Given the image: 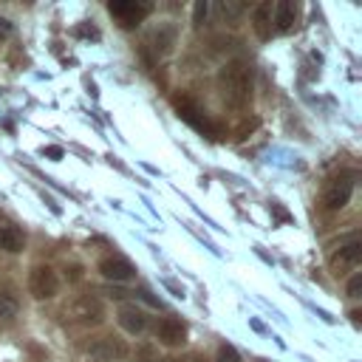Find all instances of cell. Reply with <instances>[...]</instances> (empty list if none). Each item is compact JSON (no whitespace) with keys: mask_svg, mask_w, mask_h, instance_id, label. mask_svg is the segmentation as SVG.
Returning a JSON list of instances; mask_svg holds the SVG:
<instances>
[{"mask_svg":"<svg viewBox=\"0 0 362 362\" xmlns=\"http://www.w3.org/2000/svg\"><path fill=\"white\" fill-rule=\"evenodd\" d=\"M218 93L226 107L240 110L252 102V68L243 59H232L218 74Z\"/></svg>","mask_w":362,"mask_h":362,"instance_id":"6da1fadb","label":"cell"},{"mask_svg":"<svg viewBox=\"0 0 362 362\" xmlns=\"http://www.w3.org/2000/svg\"><path fill=\"white\" fill-rule=\"evenodd\" d=\"M354 181H356V173H351V170L334 175L322 189V206L325 209H342L354 195Z\"/></svg>","mask_w":362,"mask_h":362,"instance_id":"7a4b0ae2","label":"cell"},{"mask_svg":"<svg viewBox=\"0 0 362 362\" xmlns=\"http://www.w3.org/2000/svg\"><path fill=\"white\" fill-rule=\"evenodd\" d=\"M173 107L178 110V116H181L187 124H192L195 130H204L206 136H215V124H212L209 116L201 110V105H198L195 99H189L187 93H175V96H173Z\"/></svg>","mask_w":362,"mask_h":362,"instance_id":"3957f363","label":"cell"},{"mask_svg":"<svg viewBox=\"0 0 362 362\" xmlns=\"http://www.w3.org/2000/svg\"><path fill=\"white\" fill-rule=\"evenodd\" d=\"M28 291L34 300H51L59 291V277L51 266H34L28 272Z\"/></svg>","mask_w":362,"mask_h":362,"instance_id":"277c9868","label":"cell"},{"mask_svg":"<svg viewBox=\"0 0 362 362\" xmlns=\"http://www.w3.org/2000/svg\"><path fill=\"white\" fill-rule=\"evenodd\" d=\"M65 314H68L74 322H79V325H99V322L105 320V308H102V303H99L96 297H90V294L76 297V300L65 308Z\"/></svg>","mask_w":362,"mask_h":362,"instance_id":"5b68a950","label":"cell"},{"mask_svg":"<svg viewBox=\"0 0 362 362\" xmlns=\"http://www.w3.org/2000/svg\"><path fill=\"white\" fill-rule=\"evenodd\" d=\"M107 11H110L124 28H133V25H139V23L153 11V6H150V3H136V0H113V3H107Z\"/></svg>","mask_w":362,"mask_h":362,"instance_id":"8992f818","label":"cell"},{"mask_svg":"<svg viewBox=\"0 0 362 362\" xmlns=\"http://www.w3.org/2000/svg\"><path fill=\"white\" fill-rule=\"evenodd\" d=\"M99 272H102V277H107L113 283H124V280L136 277V266L122 255H105L99 260Z\"/></svg>","mask_w":362,"mask_h":362,"instance_id":"52a82bcc","label":"cell"},{"mask_svg":"<svg viewBox=\"0 0 362 362\" xmlns=\"http://www.w3.org/2000/svg\"><path fill=\"white\" fill-rule=\"evenodd\" d=\"M156 339H158L161 345H170V348L184 345V339H187V325H184L178 317L167 314V317H161V320L156 322Z\"/></svg>","mask_w":362,"mask_h":362,"instance_id":"ba28073f","label":"cell"},{"mask_svg":"<svg viewBox=\"0 0 362 362\" xmlns=\"http://www.w3.org/2000/svg\"><path fill=\"white\" fill-rule=\"evenodd\" d=\"M88 354L93 359H99V362H113V359H122L127 354V348L116 337H102V339H96V342L88 345Z\"/></svg>","mask_w":362,"mask_h":362,"instance_id":"9c48e42d","label":"cell"},{"mask_svg":"<svg viewBox=\"0 0 362 362\" xmlns=\"http://www.w3.org/2000/svg\"><path fill=\"white\" fill-rule=\"evenodd\" d=\"M23 246H25L23 229H20L11 218L0 215V249H3V252H23Z\"/></svg>","mask_w":362,"mask_h":362,"instance_id":"30bf717a","label":"cell"},{"mask_svg":"<svg viewBox=\"0 0 362 362\" xmlns=\"http://www.w3.org/2000/svg\"><path fill=\"white\" fill-rule=\"evenodd\" d=\"M116 320H119V325H122L127 334H141L144 325H147L144 311L136 308V305H122V308L116 311Z\"/></svg>","mask_w":362,"mask_h":362,"instance_id":"8fae6325","label":"cell"},{"mask_svg":"<svg viewBox=\"0 0 362 362\" xmlns=\"http://www.w3.org/2000/svg\"><path fill=\"white\" fill-rule=\"evenodd\" d=\"M294 17H297V6L291 0H280L272 6V23L277 31H288L294 25Z\"/></svg>","mask_w":362,"mask_h":362,"instance_id":"7c38bea8","label":"cell"},{"mask_svg":"<svg viewBox=\"0 0 362 362\" xmlns=\"http://www.w3.org/2000/svg\"><path fill=\"white\" fill-rule=\"evenodd\" d=\"M252 25L257 31L260 40H269L272 37V3H257L252 8Z\"/></svg>","mask_w":362,"mask_h":362,"instance_id":"4fadbf2b","label":"cell"},{"mask_svg":"<svg viewBox=\"0 0 362 362\" xmlns=\"http://www.w3.org/2000/svg\"><path fill=\"white\" fill-rule=\"evenodd\" d=\"M362 257V243L356 238H351L348 243L339 246V252L334 255V266H356Z\"/></svg>","mask_w":362,"mask_h":362,"instance_id":"5bb4252c","label":"cell"},{"mask_svg":"<svg viewBox=\"0 0 362 362\" xmlns=\"http://www.w3.org/2000/svg\"><path fill=\"white\" fill-rule=\"evenodd\" d=\"M173 37H175V28H173V25H161V28H156V31H153V37H150V40H153V42H158L156 48L164 54V51L173 45Z\"/></svg>","mask_w":362,"mask_h":362,"instance_id":"9a60e30c","label":"cell"},{"mask_svg":"<svg viewBox=\"0 0 362 362\" xmlns=\"http://www.w3.org/2000/svg\"><path fill=\"white\" fill-rule=\"evenodd\" d=\"M218 8H221V14H223L226 20H238V17L246 11V6H243V3H235V0H223Z\"/></svg>","mask_w":362,"mask_h":362,"instance_id":"2e32d148","label":"cell"},{"mask_svg":"<svg viewBox=\"0 0 362 362\" xmlns=\"http://www.w3.org/2000/svg\"><path fill=\"white\" fill-rule=\"evenodd\" d=\"M215 362H240V354L235 351V345H221L218 354H215Z\"/></svg>","mask_w":362,"mask_h":362,"instance_id":"e0dca14e","label":"cell"},{"mask_svg":"<svg viewBox=\"0 0 362 362\" xmlns=\"http://www.w3.org/2000/svg\"><path fill=\"white\" fill-rule=\"evenodd\" d=\"M14 314H17V303L8 300L6 294H0V322H8Z\"/></svg>","mask_w":362,"mask_h":362,"instance_id":"ac0fdd59","label":"cell"},{"mask_svg":"<svg viewBox=\"0 0 362 362\" xmlns=\"http://www.w3.org/2000/svg\"><path fill=\"white\" fill-rule=\"evenodd\" d=\"M206 17V0H198L195 8H192V25H201Z\"/></svg>","mask_w":362,"mask_h":362,"instance_id":"d6986e66","label":"cell"},{"mask_svg":"<svg viewBox=\"0 0 362 362\" xmlns=\"http://www.w3.org/2000/svg\"><path fill=\"white\" fill-rule=\"evenodd\" d=\"M359 291H362V274H354L348 280V297H359Z\"/></svg>","mask_w":362,"mask_h":362,"instance_id":"ffe728a7","label":"cell"},{"mask_svg":"<svg viewBox=\"0 0 362 362\" xmlns=\"http://www.w3.org/2000/svg\"><path fill=\"white\" fill-rule=\"evenodd\" d=\"M42 156H48V158H62V147H57V144H51V147H42Z\"/></svg>","mask_w":362,"mask_h":362,"instance_id":"44dd1931","label":"cell"},{"mask_svg":"<svg viewBox=\"0 0 362 362\" xmlns=\"http://www.w3.org/2000/svg\"><path fill=\"white\" fill-rule=\"evenodd\" d=\"M8 34H11V23H8L6 17H0V40L8 37Z\"/></svg>","mask_w":362,"mask_h":362,"instance_id":"7402d4cb","label":"cell"},{"mask_svg":"<svg viewBox=\"0 0 362 362\" xmlns=\"http://www.w3.org/2000/svg\"><path fill=\"white\" fill-rule=\"evenodd\" d=\"M164 362H175V359H164Z\"/></svg>","mask_w":362,"mask_h":362,"instance_id":"603a6c76","label":"cell"}]
</instances>
